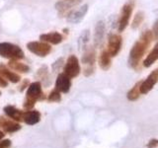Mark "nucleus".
<instances>
[{
	"instance_id": "1",
	"label": "nucleus",
	"mask_w": 158,
	"mask_h": 148,
	"mask_svg": "<svg viewBox=\"0 0 158 148\" xmlns=\"http://www.w3.org/2000/svg\"><path fill=\"white\" fill-rule=\"evenodd\" d=\"M152 41H153L152 31L146 30V31H144L141 34L139 39L135 42V44L132 46L130 51V56H128V65L133 70L138 71L141 69L142 67L141 59L143 56L146 53Z\"/></svg>"
},
{
	"instance_id": "2",
	"label": "nucleus",
	"mask_w": 158,
	"mask_h": 148,
	"mask_svg": "<svg viewBox=\"0 0 158 148\" xmlns=\"http://www.w3.org/2000/svg\"><path fill=\"white\" fill-rule=\"evenodd\" d=\"M44 99V95L42 90V84L41 82L36 81L31 83L27 88L26 99L24 102V109L27 111H30L34 108L35 104L37 101H42Z\"/></svg>"
},
{
	"instance_id": "3",
	"label": "nucleus",
	"mask_w": 158,
	"mask_h": 148,
	"mask_svg": "<svg viewBox=\"0 0 158 148\" xmlns=\"http://www.w3.org/2000/svg\"><path fill=\"white\" fill-rule=\"evenodd\" d=\"M0 56L7 59H17L21 60L25 57V53L23 49L17 44L11 43H0Z\"/></svg>"
},
{
	"instance_id": "4",
	"label": "nucleus",
	"mask_w": 158,
	"mask_h": 148,
	"mask_svg": "<svg viewBox=\"0 0 158 148\" xmlns=\"http://www.w3.org/2000/svg\"><path fill=\"white\" fill-rule=\"evenodd\" d=\"M27 48L32 53L39 57H46L52 51L51 44L44 42H30L27 43Z\"/></svg>"
},
{
	"instance_id": "5",
	"label": "nucleus",
	"mask_w": 158,
	"mask_h": 148,
	"mask_svg": "<svg viewBox=\"0 0 158 148\" xmlns=\"http://www.w3.org/2000/svg\"><path fill=\"white\" fill-rule=\"evenodd\" d=\"M133 5H135V2L130 1L123 6L122 11H121V16H120V19H118V32H123L126 30V28L127 27L128 23H130L131 17V14H132Z\"/></svg>"
},
{
	"instance_id": "6",
	"label": "nucleus",
	"mask_w": 158,
	"mask_h": 148,
	"mask_svg": "<svg viewBox=\"0 0 158 148\" xmlns=\"http://www.w3.org/2000/svg\"><path fill=\"white\" fill-rule=\"evenodd\" d=\"M63 73H65L69 78H75L80 74V64H79V60L75 56L71 54L67 58L65 65L63 67Z\"/></svg>"
},
{
	"instance_id": "7",
	"label": "nucleus",
	"mask_w": 158,
	"mask_h": 148,
	"mask_svg": "<svg viewBox=\"0 0 158 148\" xmlns=\"http://www.w3.org/2000/svg\"><path fill=\"white\" fill-rule=\"evenodd\" d=\"M123 46V38L118 34H111L108 38V48L107 51L111 56V57L117 56L121 51Z\"/></svg>"
},
{
	"instance_id": "8",
	"label": "nucleus",
	"mask_w": 158,
	"mask_h": 148,
	"mask_svg": "<svg viewBox=\"0 0 158 148\" xmlns=\"http://www.w3.org/2000/svg\"><path fill=\"white\" fill-rule=\"evenodd\" d=\"M157 82H158V68L154 69V70L146 77L144 81H141L140 86H139L140 94L146 95L147 93H149L153 89V87L156 85Z\"/></svg>"
},
{
	"instance_id": "9",
	"label": "nucleus",
	"mask_w": 158,
	"mask_h": 148,
	"mask_svg": "<svg viewBox=\"0 0 158 148\" xmlns=\"http://www.w3.org/2000/svg\"><path fill=\"white\" fill-rule=\"evenodd\" d=\"M88 7H89L88 5L85 4V5H83V6L78 7L77 9L71 10V11L66 15L67 22L71 24L80 23L88 12Z\"/></svg>"
},
{
	"instance_id": "10",
	"label": "nucleus",
	"mask_w": 158,
	"mask_h": 148,
	"mask_svg": "<svg viewBox=\"0 0 158 148\" xmlns=\"http://www.w3.org/2000/svg\"><path fill=\"white\" fill-rule=\"evenodd\" d=\"M82 2V0H59L56 3V9L59 15H67L71 11L72 8L78 6Z\"/></svg>"
},
{
	"instance_id": "11",
	"label": "nucleus",
	"mask_w": 158,
	"mask_h": 148,
	"mask_svg": "<svg viewBox=\"0 0 158 148\" xmlns=\"http://www.w3.org/2000/svg\"><path fill=\"white\" fill-rule=\"evenodd\" d=\"M70 79L65 73H59L56 80V89L60 93H68L71 87Z\"/></svg>"
},
{
	"instance_id": "12",
	"label": "nucleus",
	"mask_w": 158,
	"mask_h": 148,
	"mask_svg": "<svg viewBox=\"0 0 158 148\" xmlns=\"http://www.w3.org/2000/svg\"><path fill=\"white\" fill-rule=\"evenodd\" d=\"M106 32V25L104 21L97 22L95 30H94V46L96 47H102L104 42V36Z\"/></svg>"
},
{
	"instance_id": "13",
	"label": "nucleus",
	"mask_w": 158,
	"mask_h": 148,
	"mask_svg": "<svg viewBox=\"0 0 158 148\" xmlns=\"http://www.w3.org/2000/svg\"><path fill=\"white\" fill-rule=\"evenodd\" d=\"M0 127L2 128L4 132L13 133L21 130V125L17 121L13 120H7L3 117H0Z\"/></svg>"
},
{
	"instance_id": "14",
	"label": "nucleus",
	"mask_w": 158,
	"mask_h": 148,
	"mask_svg": "<svg viewBox=\"0 0 158 148\" xmlns=\"http://www.w3.org/2000/svg\"><path fill=\"white\" fill-rule=\"evenodd\" d=\"M81 61L85 66H95L96 61V51L92 47H86L84 49Z\"/></svg>"
},
{
	"instance_id": "15",
	"label": "nucleus",
	"mask_w": 158,
	"mask_h": 148,
	"mask_svg": "<svg viewBox=\"0 0 158 148\" xmlns=\"http://www.w3.org/2000/svg\"><path fill=\"white\" fill-rule=\"evenodd\" d=\"M40 39L42 42L51 43V44H58L63 41L62 35L57 32H51L48 34H43L40 36Z\"/></svg>"
},
{
	"instance_id": "16",
	"label": "nucleus",
	"mask_w": 158,
	"mask_h": 148,
	"mask_svg": "<svg viewBox=\"0 0 158 148\" xmlns=\"http://www.w3.org/2000/svg\"><path fill=\"white\" fill-rule=\"evenodd\" d=\"M0 74H1L7 81H10L14 84L21 81V76H20L19 74L14 72L13 70H10V69L5 67L2 64H0Z\"/></svg>"
},
{
	"instance_id": "17",
	"label": "nucleus",
	"mask_w": 158,
	"mask_h": 148,
	"mask_svg": "<svg viewBox=\"0 0 158 148\" xmlns=\"http://www.w3.org/2000/svg\"><path fill=\"white\" fill-rule=\"evenodd\" d=\"M4 113H6V116L10 117L11 120L15 121H23V113L24 112L19 110V109L15 108L13 106H6L4 107Z\"/></svg>"
},
{
	"instance_id": "18",
	"label": "nucleus",
	"mask_w": 158,
	"mask_h": 148,
	"mask_svg": "<svg viewBox=\"0 0 158 148\" xmlns=\"http://www.w3.org/2000/svg\"><path fill=\"white\" fill-rule=\"evenodd\" d=\"M41 121V113L38 111H27L23 113V121L29 125H34Z\"/></svg>"
},
{
	"instance_id": "19",
	"label": "nucleus",
	"mask_w": 158,
	"mask_h": 148,
	"mask_svg": "<svg viewBox=\"0 0 158 148\" xmlns=\"http://www.w3.org/2000/svg\"><path fill=\"white\" fill-rule=\"evenodd\" d=\"M158 60V42L155 43L154 47L152 48V51L148 53V56L145 57L144 60L142 61V65L144 67H150L153 63H155Z\"/></svg>"
},
{
	"instance_id": "20",
	"label": "nucleus",
	"mask_w": 158,
	"mask_h": 148,
	"mask_svg": "<svg viewBox=\"0 0 158 148\" xmlns=\"http://www.w3.org/2000/svg\"><path fill=\"white\" fill-rule=\"evenodd\" d=\"M9 68H11V70L17 71L19 73H27L30 70V67L21 61L17 60V59H10L8 62Z\"/></svg>"
},
{
	"instance_id": "21",
	"label": "nucleus",
	"mask_w": 158,
	"mask_h": 148,
	"mask_svg": "<svg viewBox=\"0 0 158 148\" xmlns=\"http://www.w3.org/2000/svg\"><path fill=\"white\" fill-rule=\"evenodd\" d=\"M99 65L103 70H108L112 65V57L109 54V52L106 51H102L99 56Z\"/></svg>"
},
{
	"instance_id": "22",
	"label": "nucleus",
	"mask_w": 158,
	"mask_h": 148,
	"mask_svg": "<svg viewBox=\"0 0 158 148\" xmlns=\"http://www.w3.org/2000/svg\"><path fill=\"white\" fill-rule=\"evenodd\" d=\"M140 83L141 81H138L137 83L135 84V86H133L130 91L127 92V98L128 101L131 102H135L136 100H138V98L140 97V90H139V86H140Z\"/></svg>"
},
{
	"instance_id": "23",
	"label": "nucleus",
	"mask_w": 158,
	"mask_h": 148,
	"mask_svg": "<svg viewBox=\"0 0 158 148\" xmlns=\"http://www.w3.org/2000/svg\"><path fill=\"white\" fill-rule=\"evenodd\" d=\"M89 39H90V31L89 30H85V31L82 32V34L78 39V46L80 47V49L86 48L87 43H89Z\"/></svg>"
},
{
	"instance_id": "24",
	"label": "nucleus",
	"mask_w": 158,
	"mask_h": 148,
	"mask_svg": "<svg viewBox=\"0 0 158 148\" xmlns=\"http://www.w3.org/2000/svg\"><path fill=\"white\" fill-rule=\"evenodd\" d=\"M143 20H144V13L142 11H138L135 15V18L132 20V23H131V28L132 29H137L138 27L140 26L142 24Z\"/></svg>"
},
{
	"instance_id": "25",
	"label": "nucleus",
	"mask_w": 158,
	"mask_h": 148,
	"mask_svg": "<svg viewBox=\"0 0 158 148\" xmlns=\"http://www.w3.org/2000/svg\"><path fill=\"white\" fill-rule=\"evenodd\" d=\"M61 100V95H60V92L56 89H54L52 90L51 93H49V95L48 97V101L51 102V103H57Z\"/></svg>"
},
{
	"instance_id": "26",
	"label": "nucleus",
	"mask_w": 158,
	"mask_h": 148,
	"mask_svg": "<svg viewBox=\"0 0 158 148\" xmlns=\"http://www.w3.org/2000/svg\"><path fill=\"white\" fill-rule=\"evenodd\" d=\"M62 64H63V58L62 57L58 58L57 60L52 64V71H54V72L58 71L59 69H60V67L62 66Z\"/></svg>"
},
{
	"instance_id": "27",
	"label": "nucleus",
	"mask_w": 158,
	"mask_h": 148,
	"mask_svg": "<svg viewBox=\"0 0 158 148\" xmlns=\"http://www.w3.org/2000/svg\"><path fill=\"white\" fill-rule=\"evenodd\" d=\"M94 71H95V66H85L83 72H84V75L86 77H89L94 73Z\"/></svg>"
},
{
	"instance_id": "28",
	"label": "nucleus",
	"mask_w": 158,
	"mask_h": 148,
	"mask_svg": "<svg viewBox=\"0 0 158 148\" xmlns=\"http://www.w3.org/2000/svg\"><path fill=\"white\" fill-rule=\"evenodd\" d=\"M152 34H153V39H158V19L153 24V28H152Z\"/></svg>"
},
{
	"instance_id": "29",
	"label": "nucleus",
	"mask_w": 158,
	"mask_h": 148,
	"mask_svg": "<svg viewBox=\"0 0 158 148\" xmlns=\"http://www.w3.org/2000/svg\"><path fill=\"white\" fill-rule=\"evenodd\" d=\"M146 148H158V139H155V138L150 139L147 142Z\"/></svg>"
},
{
	"instance_id": "30",
	"label": "nucleus",
	"mask_w": 158,
	"mask_h": 148,
	"mask_svg": "<svg viewBox=\"0 0 158 148\" xmlns=\"http://www.w3.org/2000/svg\"><path fill=\"white\" fill-rule=\"evenodd\" d=\"M10 146H11V140L10 139L0 140V148H9Z\"/></svg>"
},
{
	"instance_id": "31",
	"label": "nucleus",
	"mask_w": 158,
	"mask_h": 148,
	"mask_svg": "<svg viewBox=\"0 0 158 148\" xmlns=\"http://www.w3.org/2000/svg\"><path fill=\"white\" fill-rule=\"evenodd\" d=\"M7 86H8V81L1 75V74H0V87L5 88Z\"/></svg>"
},
{
	"instance_id": "32",
	"label": "nucleus",
	"mask_w": 158,
	"mask_h": 148,
	"mask_svg": "<svg viewBox=\"0 0 158 148\" xmlns=\"http://www.w3.org/2000/svg\"><path fill=\"white\" fill-rule=\"evenodd\" d=\"M30 85L29 84V81L28 80H24V82L21 84V86H20V88H19V91H24V89L25 88H28V86Z\"/></svg>"
},
{
	"instance_id": "33",
	"label": "nucleus",
	"mask_w": 158,
	"mask_h": 148,
	"mask_svg": "<svg viewBox=\"0 0 158 148\" xmlns=\"http://www.w3.org/2000/svg\"><path fill=\"white\" fill-rule=\"evenodd\" d=\"M4 136H5L4 132H3V131H1V130H0V140H1V139H3V138H4Z\"/></svg>"
},
{
	"instance_id": "34",
	"label": "nucleus",
	"mask_w": 158,
	"mask_h": 148,
	"mask_svg": "<svg viewBox=\"0 0 158 148\" xmlns=\"http://www.w3.org/2000/svg\"><path fill=\"white\" fill-rule=\"evenodd\" d=\"M0 96H1V92H0Z\"/></svg>"
}]
</instances>
